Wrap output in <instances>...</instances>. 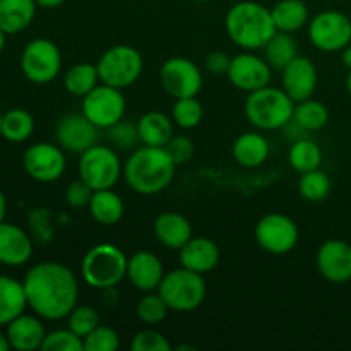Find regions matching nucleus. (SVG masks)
Returning <instances> with one entry per match:
<instances>
[{"label":"nucleus","mask_w":351,"mask_h":351,"mask_svg":"<svg viewBox=\"0 0 351 351\" xmlns=\"http://www.w3.org/2000/svg\"><path fill=\"white\" fill-rule=\"evenodd\" d=\"M278 31L295 33L308 24V7L304 0H280L271 9Z\"/></svg>","instance_id":"nucleus-29"},{"label":"nucleus","mask_w":351,"mask_h":351,"mask_svg":"<svg viewBox=\"0 0 351 351\" xmlns=\"http://www.w3.org/2000/svg\"><path fill=\"white\" fill-rule=\"evenodd\" d=\"M308 40L324 53L345 50L351 43V21L339 10H322L308 21Z\"/></svg>","instance_id":"nucleus-10"},{"label":"nucleus","mask_w":351,"mask_h":351,"mask_svg":"<svg viewBox=\"0 0 351 351\" xmlns=\"http://www.w3.org/2000/svg\"><path fill=\"white\" fill-rule=\"evenodd\" d=\"M96 69L103 84L125 89L141 77L144 60L139 50L130 45H115L99 57Z\"/></svg>","instance_id":"nucleus-7"},{"label":"nucleus","mask_w":351,"mask_h":351,"mask_svg":"<svg viewBox=\"0 0 351 351\" xmlns=\"http://www.w3.org/2000/svg\"><path fill=\"white\" fill-rule=\"evenodd\" d=\"M43 351H84V341L71 329H57L47 332L45 341L41 345Z\"/></svg>","instance_id":"nucleus-39"},{"label":"nucleus","mask_w":351,"mask_h":351,"mask_svg":"<svg viewBox=\"0 0 351 351\" xmlns=\"http://www.w3.org/2000/svg\"><path fill=\"white\" fill-rule=\"evenodd\" d=\"M291 120L307 132H317L328 125L329 110L322 101L308 98L295 103L293 119Z\"/></svg>","instance_id":"nucleus-31"},{"label":"nucleus","mask_w":351,"mask_h":351,"mask_svg":"<svg viewBox=\"0 0 351 351\" xmlns=\"http://www.w3.org/2000/svg\"><path fill=\"white\" fill-rule=\"evenodd\" d=\"M84 351H117L120 346L119 332L110 326H101L93 329L84 339Z\"/></svg>","instance_id":"nucleus-40"},{"label":"nucleus","mask_w":351,"mask_h":351,"mask_svg":"<svg viewBox=\"0 0 351 351\" xmlns=\"http://www.w3.org/2000/svg\"><path fill=\"white\" fill-rule=\"evenodd\" d=\"M233 158L243 168H257L269 158V141L259 132H245L239 136L232 147Z\"/></svg>","instance_id":"nucleus-24"},{"label":"nucleus","mask_w":351,"mask_h":351,"mask_svg":"<svg viewBox=\"0 0 351 351\" xmlns=\"http://www.w3.org/2000/svg\"><path fill=\"white\" fill-rule=\"evenodd\" d=\"M177 167L189 163L194 156V143L187 136H173L165 146Z\"/></svg>","instance_id":"nucleus-43"},{"label":"nucleus","mask_w":351,"mask_h":351,"mask_svg":"<svg viewBox=\"0 0 351 351\" xmlns=\"http://www.w3.org/2000/svg\"><path fill=\"white\" fill-rule=\"evenodd\" d=\"M178 252H180L182 267L202 274V276L211 273L219 263L218 245L206 237H192Z\"/></svg>","instance_id":"nucleus-22"},{"label":"nucleus","mask_w":351,"mask_h":351,"mask_svg":"<svg viewBox=\"0 0 351 351\" xmlns=\"http://www.w3.org/2000/svg\"><path fill=\"white\" fill-rule=\"evenodd\" d=\"M7 215V197L2 191H0V223L5 221Z\"/></svg>","instance_id":"nucleus-47"},{"label":"nucleus","mask_w":351,"mask_h":351,"mask_svg":"<svg viewBox=\"0 0 351 351\" xmlns=\"http://www.w3.org/2000/svg\"><path fill=\"white\" fill-rule=\"evenodd\" d=\"M281 72H283L281 75L283 89L295 103L314 96L315 89H317L319 74L317 67L311 58L297 55Z\"/></svg>","instance_id":"nucleus-18"},{"label":"nucleus","mask_w":351,"mask_h":351,"mask_svg":"<svg viewBox=\"0 0 351 351\" xmlns=\"http://www.w3.org/2000/svg\"><path fill=\"white\" fill-rule=\"evenodd\" d=\"M263 50L264 58L274 71H283L298 55L297 41L291 36V33H285V31H276V34L264 45Z\"/></svg>","instance_id":"nucleus-30"},{"label":"nucleus","mask_w":351,"mask_h":351,"mask_svg":"<svg viewBox=\"0 0 351 351\" xmlns=\"http://www.w3.org/2000/svg\"><path fill=\"white\" fill-rule=\"evenodd\" d=\"M89 215L96 223L103 226H112L122 219L123 216V201L112 189H101L95 191L89 201Z\"/></svg>","instance_id":"nucleus-28"},{"label":"nucleus","mask_w":351,"mask_h":351,"mask_svg":"<svg viewBox=\"0 0 351 351\" xmlns=\"http://www.w3.org/2000/svg\"><path fill=\"white\" fill-rule=\"evenodd\" d=\"M256 242L261 249L274 256H283L297 247L300 232L290 216L281 213H271L263 216L256 225Z\"/></svg>","instance_id":"nucleus-12"},{"label":"nucleus","mask_w":351,"mask_h":351,"mask_svg":"<svg viewBox=\"0 0 351 351\" xmlns=\"http://www.w3.org/2000/svg\"><path fill=\"white\" fill-rule=\"evenodd\" d=\"M230 40L243 50H259L276 34L271 9L254 0H242L230 7L225 17Z\"/></svg>","instance_id":"nucleus-3"},{"label":"nucleus","mask_w":351,"mask_h":351,"mask_svg":"<svg viewBox=\"0 0 351 351\" xmlns=\"http://www.w3.org/2000/svg\"><path fill=\"white\" fill-rule=\"evenodd\" d=\"M160 81L171 98H189L202 89V72L191 58L171 57L161 65Z\"/></svg>","instance_id":"nucleus-13"},{"label":"nucleus","mask_w":351,"mask_h":351,"mask_svg":"<svg viewBox=\"0 0 351 351\" xmlns=\"http://www.w3.org/2000/svg\"><path fill=\"white\" fill-rule=\"evenodd\" d=\"M158 293L167 302L170 311L185 314L201 307L208 288L202 274L180 267L165 274L163 281L158 287Z\"/></svg>","instance_id":"nucleus-6"},{"label":"nucleus","mask_w":351,"mask_h":351,"mask_svg":"<svg viewBox=\"0 0 351 351\" xmlns=\"http://www.w3.org/2000/svg\"><path fill=\"white\" fill-rule=\"evenodd\" d=\"M98 82L101 81H99L96 64H89V62L74 64L64 77L65 89L77 98H84L89 91H93L98 86Z\"/></svg>","instance_id":"nucleus-32"},{"label":"nucleus","mask_w":351,"mask_h":351,"mask_svg":"<svg viewBox=\"0 0 351 351\" xmlns=\"http://www.w3.org/2000/svg\"><path fill=\"white\" fill-rule=\"evenodd\" d=\"M19 65L27 81L34 84H48L60 74L62 53L51 40L36 38L24 47Z\"/></svg>","instance_id":"nucleus-9"},{"label":"nucleus","mask_w":351,"mask_h":351,"mask_svg":"<svg viewBox=\"0 0 351 351\" xmlns=\"http://www.w3.org/2000/svg\"><path fill=\"white\" fill-rule=\"evenodd\" d=\"M177 165L165 147L141 146L132 151L123 165V178L134 192L154 195L173 182Z\"/></svg>","instance_id":"nucleus-2"},{"label":"nucleus","mask_w":351,"mask_h":351,"mask_svg":"<svg viewBox=\"0 0 351 351\" xmlns=\"http://www.w3.org/2000/svg\"><path fill=\"white\" fill-rule=\"evenodd\" d=\"M2 117L3 113H0V136H2Z\"/></svg>","instance_id":"nucleus-53"},{"label":"nucleus","mask_w":351,"mask_h":351,"mask_svg":"<svg viewBox=\"0 0 351 351\" xmlns=\"http://www.w3.org/2000/svg\"><path fill=\"white\" fill-rule=\"evenodd\" d=\"M230 64H232V58H230L225 51L216 50L211 51V53L206 57V69L215 75L228 74Z\"/></svg>","instance_id":"nucleus-45"},{"label":"nucleus","mask_w":351,"mask_h":351,"mask_svg":"<svg viewBox=\"0 0 351 351\" xmlns=\"http://www.w3.org/2000/svg\"><path fill=\"white\" fill-rule=\"evenodd\" d=\"M173 120L163 112H147L137 120L139 141L144 146L165 147L168 141L175 136Z\"/></svg>","instance_id":"nucleus-26"},{"label":"nucleus","mask_w":351,"mask_h":351,"mask_svg":"<svg viewBox=\"0 0 351 351\" xmlns=\"http://www.w3.org/2000/svg\"><path fill=\"white\" fill-rule=\"evenodd\" d=\"M26 307L27 300L23 281L0 274V328H5L9 322L24 314Z\"/></svg>","instance_id":"nucleus-25"},{"label":"nucleus","mask_w":351,"mask_h":351,"mask_svg":"<svg viewBox=\"0 0 351 351\" xmlns=\"http://www.w3.org/2000/svg\"><path fill=\"white\" fill-rule=\"evenodd\" d=\"M226 75L237 89L252 93L264 88V86H269L273 69L267 64L266 58H261L259 55L245 51V53H239L232 58Z\"/></svg>","instance_id":"nucleus-16"},{"label":"nucleus","mask_w":351,"mask_h":351,"mask_svg":"<svg viewBox=\"0 0 351 351\" xmlns=\"http://www.w3.org/2000/svg\"><path fill=\"white\" fill-rule=\"evenodd\" d=\"M165 266L156 254L149 250H139L132 254L127 263V280L139 291L149 293L158 290L165 278Z\"/></svg>","instance_id":"nucleus-19"},{"label":"nucleus","mask_w":351,"mask_h":351,"mask_svg":"<svg viewBox=\"0 0 351 351\" xmlns=\"http://www.w3.org/2000/svg\"><path fill=\"white\" fill-rule=\"evenodd\" d=\"M132 351H170L171 345L167 336L156 329H144L139 331L130 341Z\"/></svg>","instance_id":"nucleus-42"},{"label":"nucleus","mask_w":351,"mask_h":351,"mask_svg":"<svg viewBox=\"0 0 351 351\" xmlns=\"http://www.w3.org/2000/svg\"><path fill=\"white\" fill-rule=\"evenodd\" d=\"M34 132V119L23 108H12L2 117V137L9 143H24Z\"/></svg>","instance_id":"nucleus-34"},{"label":"nucleus","mask_w":351,"mask_h":351,"mask_svg":"<svg viewBox=\"0 0 351 351\" xmlns=\"http://www.w3.org/2000/svg\"><path fill=\"white\" fill-rule=\"evenodd\" d=\"M154 237L167 249L180 250L194 235L191 221L184 215L167 211L154 219Z\"/></svg>","instance_id":"nucleus-23"},{"label":"nucleus","mask_w":351,"mask_h":351,"mask_svg":"<svg viewBox=\"0 0 351 351\" xmlns=\"http://www.w3.org/2000/svg\"><path fill=\"white\" fill-rule=\"evenodd\" d=\"M341 58H343V64H345V67L351 71V45L345 48V50H341Z\"/></svg>","instance_id":"nucleus-48"},{"label":"nucleus","mask_w":351,"mask_h":351,"mask_svg":"<svg viewBox=\"0 0 351 351\" xmlns=\"http://www.w3.org/2000/svg\"><path fill=\"white\" fill-rule=\"evenodd\" d=\"M177 350H195V348L191 345H184V346H177Z\"/></svg>","instance_id":"nucleus-52"},{"label":"nucleus","mask_w":351,"mask_h":351,"mask_svg":"<svg viewBox=\"0 0 351 351\" xmlns=\"http://www.w3.org/2000/svg\"><path fill=\"white\" fill-rule=\"evenodd\" d=\"M33 256V240L26 230L14 223H0V264L24 266Z\"/></svg>","instance_id":"nucleus-20"},{"label":"nucleus","mask_w":351,"mask_h":351,"mask_svg":"<svg viewBox=\"0 0 351 351\" xmlns=\"http://www.w3.org/2000/svg\"><path fill=\"white\" fill-rule=\"evenodd\" d=\"M168 312H170V307L167 305V302L161 298L160 293H153V291L144 295L136 308V314L139 317V321L147 326L161 324L167 319Z\"/></svg>","instance_id":"nucleus-37"},{"label":"nucleus","mask_w":351,"mask_h":351,"mask_svg":"<svg viewBox=\"0 0 351 351\" xmlns=\"http://www.w3.org/2000/svg\"><path fill=\"white\" fill-rule=\"evenodd\" d=\"M298 192L308 202L324 201L331 192V178L321 168L302 173L298 180Z\"/></svg>","instance_id":"nucleus-35"},{"label":"nucleus","mask_w":351,"mask_h":351,"mask_svg":"<svg viewBox=\"0 0 351 351\" xmlns=\"http://www.w3.org/2000/svg\"><path fill=\"white\" fill-rule=\"evenodd\" d=\"M77 170L79 178L84 180L93 191L115 187V184L123 175L122 161L115 149L110 146H99V144H95L81 154Z\"/></svg>","instance_id":"nucleus-8"},{"label":"nucleus","mask_w":351,"mask_h":351,"mask_svg":"<svg viewBox=\"0 0 351 351\" xmlns=\"http://www.w3.org/2000/svg\"><path fill=\"white\" fill-rule=\"evenodd\" d=\"M204 117V108L197 96H189V98L175 99V105L171 108V120L175 125L180 129H194L201 123Z\"/></svg>","instance_id":"nucleus-36"},{"label":"nucleus","mask_w":351,"mask_h":351,"mask_svg":"<svg viewBox=\"0 0 351 351\" xmlns=\"http://www.w3.org/2000/svg\"><path fill=\"white\" fill-rule=\"evenodd\" d=\"M99 326V315L91 305H75L67 315V328L84 339L89 332Z\"/></svg>","instance_id":"nucleus-38"},{"label":"nucleus","mask_w":351,"mask_h":351,"mask_svg":"<svg viewBox=\"0 0 351 351\" xmlns=\"http://www.w3.org/2000/svg\"><path fill=\"white\" fill-rule=\"evenodd\" d=\"M315 263L324 280L336 285L351 281V245L345 240H326L319 247Z\"/></svg>","instance_id":"nucleus-17"},{"label":"nucleus","mask_w":351,"mask_h":351,"mask_svg":"<svg viewBox=\"0 0 351 351\" xmlns=\"http://www.w3.org/2000/svg\"><path fill=\"white\" fill-rule=\"evenodd\" d=\"M288 161H290L291 168L295 171H298V173H307V171L321 168L322 151L317 143L307 139V137H302V139H297L290 146Z\"/></svg>","instance_id":"nucleus-33"},{"label":"nucleus","mask_w":351,"mask_h":351,"mask_svg":"<svg viewBox=\"0 0 351 351\" xmlns=\"http://www.w3.org/2000/svg\"><path fill=\"white\" fill-rule=\"evenodd\" d=\"M34 0H0V29L16 34L29 27L36 16Z\"/></svg>","instance_id":"nucleus-27"},{"label":"nucleus","mask_w":351,"mask_h":351,"mask_svg":"<svg viewBox=\"0 0 351 351\" xmlns=\"http://www.w3.org/2000/svg\"><path fill=\"white\" fill-rule=\"evenodd\" d=\"M127 256L113 243H98L82 257L81 276L95 290H110L127 278Z\"/></svg>","instance_id":"nucleus-5"},{"label":"nucleus","mask_w":351,"mask_h":351,"mask_svg":"<svg viewBox=\"0 0 351 351\" xmlns=\"http://www.w3.org/2000/svg\"><path fill=\"white\" fill-rule=\"evenodd\" d=\"M98 127L84 115V113H67L62 117L55 127V137L58 146L64 151L74 154H82L98 144Z\"/></svg>","instance_id":"nucleus-15"},{"label":"nucleus","mask_w":351,"mask_h":351,"mask_svg":"<svg viewBox=\"0 0 351 351\" xmlns=\"http://www.w3.org/2000/svg\"><path fill=\"white\" fill-rule=\"evenodd\" d=\"M23 167L33 180L50 184L62 178L67 168V160L60 146L51 143H36L24 151Z\"/></svg>","instance_id":"nucleus-14"},{"label":"nucleus","mask_w":351,"mask_h":351,"mask_svg":"<svg viewBox=\"0 0 351 351\" xmlns=\"http://www.w3.org/2000/svg\"><path fill=\"white\" fill-rule=\"evenodd\" d=\"M106 132H108L110 143H112L115 147H119V149H123V151L136 149V144L141 143L139 132H137V125H134V123L130 122H125L123 119L120 120V122H117L115 125L108 127Z\"/></svg>","instance_id":"nucleus-41"},{"label":"nucleus","mask_w":351,"mask_h":351,"mask_svg":"<svg viewBox=\"0 0 351 351\" xmlns=\"http://www.w3.org/2000/svg\"><path fill=\"white\" fill-rule=\"evenodd\" d=\"M194 2H208V0H194Z\"/></svg>","instance_id":"nucleus-54"},{"label":"nucleus","mask_w":351,"mask_h":351,"mask_svg":"<svg viewBox=\"0 0 351 351\" xmlns=\"http://www.w3.org/2000/svg\"><path fill=\"white\" fill-rule=\"evenodd\" d=\"M346 89H348V95L351 98V71L348 72V77H346Z\"/></svg>","instance_id":"nucleus-51"},{"label":"nucleus","mask_w":351,"mask_h":351,"mask_svg":"<svg viewBox=\"0 0 351 351\" xmlns=\"http://www.w3.org/2000/svg\"><path fill=\"white\" fill-rule=\"evenodd\" d=\"M5 336L12 350L34 351L41 350L47 331L40 315L21 314L5 326Z\"/></svg>","instance_id":"nucleus-21"},{"label":"nucleus","mask_w":351,"mask_h":351,"mask_svg":"<svg viewBox=\"0 0 351 351\" xmlns=\"http://www.w3.org/2000/svg\"><path fill=\"white\" fill-rule=\"evenodd\" d=\"M34 2H36V5L41 7V9H57V7H60L65 0H34Z\"/></svg>","instance_id":"nucleus-46"},{"label":"nucleus","mask_w":351,"mask_h":351,"mask_svg":"<svg viewBox=\"0 0 351 351\" xmlns=\"http://www.w3.org/2000/svg\"><path fill=\"white\" fill-rule=\"evenodd\" d=\"M5 38H7V34L0 29V55H2L3 48H5Z\"/></svg>","instance_id":"nucleus-50"},{"label":"nucleus","mask_w":351,"mask_h":351,"mask_svg":"<svg viewBox=\"0 0 351 351\" xmlns=\"http://www.w3.org/2000/svg\"><path fill=\"white\" fill-rule=\"evenodd\" d=\"M27 307L45 321H62L74 311L79 281L74 271L62 263L34 264L23 280Z\"/></svg>","instance_id":"nucleus-1"},{"label":"nucleus","mask_w":351,"mask_h":351,"mask_svg":"<svg viewBox=\"0 0 351 351\" xmlns=\"http://www.w3.org/2000/svg\"><path fill=\"white\" fill-rule=\"evenodd\" d=\"M7 350H10V345L9 341H7L5 332L0 331V351H7Z\"/></svg>","instance_id":"nucleus-49"},{"label":"nucleus","mask_w":351,"mask_h":351,"mask_svg":"<svg viewBox=\"0 0 351 351\" xmlns=\"http://www.w3.org/2000/svg\"><path fill=\"white\" fill-rule=\"evenodd\" d=\"M93 192L95 191H93L84 180L79 178V180H74L67 187V191H65V201H67V204L71 206V208H75V209L88 208Z\"/></svg>","instance_id":"nucleus-44"},{"label":"nucleus","mask_w":351,"mask_h":351,"mask_svg":"<svg viewBox=\"0 0 351 351\" xmlns=\"http://www.w3.org/2000/svg\"><path fill=\"white\" fill-rule=\"evenodd\" d=\"M295 101L283 88H264L249 93L243 112L249 122L259 130L285 129L293 119Z\"/></svg>","instance_id":"nucleus-4"},{"label":"nucleus","mask_w":351,"mask_h":351,"mask_svg":"<svg viewBox=\"0 0 351 351\" xmlns=\"http://www.w3.org/2000/svg\"><path fill=\"white\" fill-rule=\"evenodd\" d=\"M127 101L122 89L108 84H98L82 98V113L98 129H108L125 115Z\"/></svg>","instance_id":"nucleus-11"}]
</instances>
